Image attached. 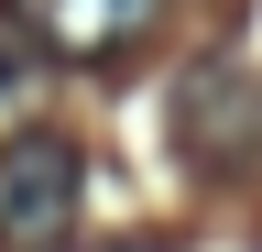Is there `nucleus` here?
Masks as SVG:
<instances>
[{"label":"nucleus","instance_id":"1","mask_svg":"<svg viewBox=\"0 0 262 252\" xmlns=\"http://www.w3.org/2000/svg\"><path fill=\"white\" fill-rule=\"evenodd\" d=\"M88 208V153L66 132H11L0 143V252H66Z\"/></svg>","mask_w":262,"mask_h":252},{"label":"nucleus","instance_id":"2","mask_svg":"<svg viewBox=\"0 0 262 252\" xmlns=\"http://www.w3.org/2000/svg\"><path fill=\"white\" fill-rule=\"evenodd\" d=\"M175 153L196 176H251V153H262V88L229 77V66L186 77L175 88Z\"/></svg>","mask_w":262,"mask_h":252},{"label":"nucleus","instance_id":"3","mask_svg":"<svg viewBox=\"0 0 262 252\" xmlns=\"http://www.w3.org/2000/svg\"><path fill=\"white\" fill-rule=\"evenodd\" d=\"M11 22L44 55H66V66H110V55H131L164 22V0H11Z\"/></svg>","mask_w":262,"mask_h":252}]
</instances>
